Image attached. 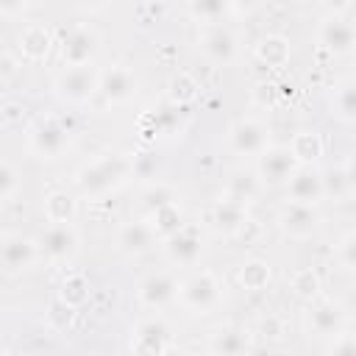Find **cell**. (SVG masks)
Masks as SVG:
<instances>
[{
	"label": "cell",
	"mask_w": 356,
	"mask_h": 356,
	"mask_svg": "<svg viewBox=\"0 0 356 356\" xmlns=\"http://www.w3.org/2000/svg\"><path fill=\"white\" fill-rule=\"evenodd\" d=\"M200 50H203L206 58L214 61V64H234L236 56H239V42H236V36H234L228 28L211 25V28H206L203 36H200Z\"/></svg>",
	"instance_id": "5bb4252c"
},
{
	"label": "cell",
	"mask_w": 356,
	"mask_h": 356,
	"mask_svg": "<svg viewBox=\"0 0 356 356\" xmlns=\"http://www.w3.org/2000/svg\"><path fill=\"white\" fill-rule=\"evenodd\" d=\"M317 222H320V214L314 211V206H303V203H286L278 214V228L292 239L312 236Z\"/></svg>",
	"instance_id": "2e32d148"
},
{
	"label": "cell",
	"mask_w": 356,
	"mask_h": 356,
	"mask_svg": "<svg viewBox=\"0 0 356 356\" xmlns=\"http://www.w3.org/2000/svg\"><path fill=\"white\" fill-rule=\"evenodd\" d=\"M0 356H11V353H0Z\"/></svg>",
	"instance_id": "ab89813d"
},
{
	"label": "cell",
	"mask_w": 356,
	"mask_h": 356,
	"mask_svg": "<svg viewBox=\"0 0 356 356\" xmlns=\"http://www.w3.org/2000/svg\"><path fill=\"white\" fill-rule=\"evenodd\" d=\"M323 175V195H331V197H348L353 192V172H350V164H339V167H331Z\"/></svg>",
	"instance_id": "484cf974"
},
{
	"label": "cell",
	"mask_w": 356,
	"mask_h": 356,
	"mask_svg": "<svg viewBox=\"0 0 356 356\" xmlns=\"http://www.w3.org/2000/svg\"><path fill=\"white\" fill-rule=\"evenodd\" d=\"M156 172H159V161H156L153 153H136L131 159V175H136V178H156Z\"/></svg>",
	"instance_id": "d590c367"
},
{
	"label": "cell",
	"mask_w": 356,
	"mask_h": 356,
	"mask_svg": "<svg viewBox=\"0 0 356 356\" xmlns=\"http://www.w3.org/2000/svg\"><path fill=\"white\" fill-rule=\"evenodd\" d=\"M228 145L239 156H261L270 147V128L256 117L236 120L228 131Z\"/></svg>",
	"instance_id": "ba28073f"
},
{
	"label": "cell",
	"mask_w": 356,
	"mask_h": 356,
	"mask_svg": "<svg viewBox=\"0 0 356 356\" xmlns=\"http://www.w3.org/2000/svg\"><path fill=\"white\" fill-rule=\"evenodd\" d=\"M286 195H289V203H303V206L320 203V197H325L323 175L314 167H298L286 181Z\"/></svg>",
	"instance_id": "e0dca14e"
},
{
	"label": "cell",
	"mask_w": 356,
	"mask_h": 356,
	"mask_svg": "<svg viewBox=\"0 0 356 356\" xmlns=\"http://www.w3.org/2000/svg\"><path fill=\"white\" fill-rule=\"evenodd\" d=\"M97 92L103 95L106 103H128L136 95V75L125 64H114L106 72H100Z\"/></svg>",
	"instance_id": "8fae6325"
},
{
	"label": "cell",
	"mask_w": 356,
	"mask_h": 356,
	"mask_svg": "<svg viewBox=\"0 0 356 356\" xmlns=\"http://www.w3.org/2000/svg\"><path fill=\"white\" fill-rule=\"evenodd\" d=\"M136 298L145 309H164L178 298V281L170 273H150L136 286Z\"/></svg>",
	"instance_id": "7c38bea8"
},
{
	"label": "cell",
	"mask_w": 356,
	"mask_h": 356,
	"mask_svg": "<svg viewBox=\"0 0 356 356\" xmlns=\"http://www.w3.org/2000/svg\"><path fill=\"white\" fill-rule=\"evenodd\" d=\"M39 253L53 261V264H61V261H70L75 253H78V245H81V236L75 231L72 222H50L42 236H39Z\"/></svg>",
	"instance_id": "5b68a950"
},
{
	"label": "cell",
	"mask_w": 356,
	"mask_h": 356,
	"mask_svg": "<svg viewBox=\"0 0 356 356\" xmlns=\"http://www.w3.org/2000/svg\"><path fill=\"white\" fill-rule=\"evenodd\" d=\"M189 356H195V353H189Z\"/></svg>",
	"instance_id": "60d3db41"
},
{
	"label": "cell",
	"mask_w": 356,
	"mask_h": 356,
	"mask_svg": "<svg viewBox=\"0 0 356 356\" xmlns=\"http://www.w3.org/2000/svg\"><path fill=\"white\" fill-rule=\"evenodd\" d=\"M17 189H19V178H17L14 167H11V164H6V161H0V200L14 197V195H17Z\"/></svg>",
	"instance_id": "74e56055"
},
{
	"label": "cell",
	"mask_w": 356,
	"mask_h": 356,
	"mask_svg": "<svg viewBox=\"0 0 356 356\" xmlns=\"http://www.w3.org/2000/svg\"><path fill=\"white\" fill-rule=\"evenodd\" d=\"M125 178H131V156L114 153L92 161L75 175V186L81 197H100L111 189H117Z\"/></svg>",
	"instance_id": "6da1fadb"
},
{
	"label": "cell",
	"mask_w": 356,
	"mask_h": 356,
	"mask_svg": "<svg viewBox=\"0 0 356 356\" xmlns=\"http://www.w3.org/2000/svg\"><path fill=\"white\" fill-rule=\"evenodd\" d=\"M286 147L292 150V156H295V161H298L300 167H312V164L323 156V139H320L314 131H300V134H295L292 145H286Z\"/></svg>",
	"instance_id": "7402d4cb"
},
{
	"label": "cell",
	"mask_w": 356,
	"mask_h": 356,
	"mask_svg": "<svg viewBox=\"0 0 356 356\" xmlns=\"http://www.w3.org/2000/svg\"><path fill=\"white\" fill-rule=\"evenodd\" d=\"M39 259V245L25 234H3L0 236V267L6 273L31 270Z\"/></svg>",
	"instance_id": "30bf717a"
},
{
	"label": "cell",
	"mask_w": 356,
	"mask_h": 356,
	"mask_svg": "<svg viewBox=\"0 0 356 356\" xmlns=\"http://www.w3.org/2000/svg\"><path fill=\"white\" fill-rule=\"evenodd\" d=\"M220 295H222V284L217 281L214 273L209 270H200L195 275H189L186 281L178 284V298L189 312H197V314H206L209 309H214L220 303Z\"/></svg>",
	"instance_id": "3957f363"
},
{
	"label": "cell",
	"mask_w": 356,
	"mask_h": 356,
	"mask_svg": "<svg viewBox=\"0 0 356 356\" xmlns=\"http://www.w3.org/2000/svg\"><path fill=\"white\" fill-rule=\"evenodd\" d=\"M70 145V128L58 117H42L31 128V150L42 159H58Z\"/></svg>",
	"instance_id": "52a82bcc"
},
{
	"label": "cell",
	"mask_w": 356,
	"mask_h": 356,
	"mask_svg": "<svg viewBox=\"0 0 356 356\" xmlns=\"http://www.w3.org/2000/svg\"><path fill=\"white\" fill-rule=\"evenodd\" d=\"M209 222L214 225L217 234L236 236L250 220H248L245 203H236V200H231V197H222V200H217V203L209 209Z\"/></svg>",
	"instance_id": "ac0fdd59"
},
{
	"label": "cell",
	"mask_w": 356,
	"mask_h": 356,
	"mask_svg": "<svg viewBox=\"0 0 356 356\" xmlns=\"http://www.w3.org/2000/svg\"><path fill=\"white\" fill-rule=\"evenodd\" d=\"M331 114H334L339 122H345V125H350V122L356 120V86H353V81H342V83L334 89Z\"/></svg>",
	"instance_id": "cb8c5ba5"
},
{
	"label": "cell",
	"mask_w": 356,
	"mask_h": 356,
	"mask_svg": "<svg viewBox=\"0 0 356 356\" xmlns=\"http://www.w3.org/2000/svg\"><path fill=\"white\" fill-rule=\"evenodd\" d=\"M209 353L211 356H248L250 353L248 334L239 328H220L209 339Z\"/></svg>",
	"instance_id": "44dd1931"
},
{
	"label": "cell",
	"mask_w": 356,
	"mask_h": 356,
	"mask_svg": "<svg viewBox=\"0 0 356 356\" xmlns=\"http://www.w3.org/2000/svg\"><path fill=\"white\" fill-rule=\"evenodd\" d=\"M159 242L156 231L150 228L147 220H136V222H125L117 234V248L125 256H145L153 250V245Z\"/></svg>",
	"instance_id": "d6986e66"
},
{
	"label": "cell",
	"mask_w": 356,
	"mask_h": 356,
	"mask_svg": "<svg viewBox=\"0 0 356 356\" xmlns=\"http://www.w3.org/2000/svg\"><path fill=\"white\" fill-rule=\"evenodd\" d=\"M161 242H164L167 259L175 261V264H195L200 259V253H203V236L192 225H184L181 231H175L172 236H167Z\"/></svg>",
	"instance_id": "9a60e30c"
},
{
	"label": "cell",
	"mask_w": 356,
	"mask_h": 356,
	"mask_svg": "<svg viewBox=\"0 0 356 356\" xmlns=\"http://www.w3.org/2000/svg\"><path fill=\"white\" fill-rule=\"evenodd\" d=\"M97 83H100V72L92 64H78V67H64L56 75L53 92L61 103L81 106L92 100V95H97Z\"/></svg>",
	"instance_id": "7a4b0ae2"
},
{
	"label": "cell",
	"mask_w": 356,
	"mask_h": 356,
	"mask_svg": "<svg viewBox=\"0 0 356 356\" xmlns=\"http://www.w3.org/2000/svg\"><path fill=\"white\" fill-rule=\"evenodd\" d=\"M328 356H356V339H353V334L348 328L334 337V345H331Z\"/></svg>",
	"instance_id": "f35d334b"
},
{
	"label": "cell",
	"mask_w": 356,
	"mask_h": 356,
	"mask_svg": "<svg viewBox=\"0 0 356 356\" xmlns=\"http://www.w3.org/2000/svg\"><path fill=\"white\" fill-rule=\"evenodd\" d=\"M337 261L342 264V270H353V264H356V234L353 231H348L339 239V245H337Z\"/></svg>",
	"instance_id": "8d00e7d4"
},
{
	"label": "cell",
	"mask_w": 356,
	"mask_h": 356,
	"mask_svg": "<svg viewBox=\"0 0 356 356\" xmlns=\"http://www.w3.org/2000/svg\"><path fill=\"white\" fill-rule=\"evenodd\" d=\"M50 50V33L44 25H28L22 33H19V53L31 61L36 58H44Z\"/></svg>",
	"instance_id": "603a6c76"
},
{
	"label": "cell",
	"mask_w": 356,
	"mask_h": 356,
	"mask_svg": "<svg viewBox=\"0 0 356 356\" xmlns=\"http://www.w3.org/2000/svg\"><path fill=\"white\" fill-rule=\"evenodd\" d=\"M292 289L300 295V298H314L317 289H320V278L314 270H298L295 278H292Z\"/></svg>",
	"instance_id": "e575fe53"
},
{
	"label": "cell",
	"mask_w": 356,
	"mask_h": 356,
	"mask_svg": "<svg viewBox=\"0 0 356 356\" xmlns=\"http://www.w3.org/2000/svg\"><path fill=\"white\" fill-rule=\"evenodd\" d=\"M300 164L295 161L292 150L286 145H270L261 156H259V164H256V178L259 184L264 186H286V181L292 178V172L298 170Z\"/></svg>",
	"instance_id": "8992f818"
},
{
	"label": "cell",
	"mask_w": 356,
	"mask_h": 356,
	"mask_svg": "<svg viewBox=\"0 0 356 356\" xmlns=\"http://www.w3.org/2000/svg\"><path fill=\"white\" fill-rule=\"evenodd\" d=\"M172 203H178V192L170 184H161V181L150 184L145 189V195H142V206H145L147 214H153V211H159L164 206H172Z\"/></svg>",
	"instance_id": "83f0119b"
},
{
	"label": "cell",
	"mask_w": 356,
	"mask_h": 356,
	"mask_svg": "<svg viewBox=\"0 0 356 356\" xmlns=\"http://www.w3.org/2000/svg\"><path fill=\"white\" fill-rule=\"evenodd\" d=\"M195 89H197V86H195V81H192L189 75H184V72H181V75H175V78H172V83H170V100H172L175 106H184L186 100H192V97H195Z\"/></svg>",
	"instance_id": "836d02e7"
},
{
	"label": "cell",
	"mask_w": 356,
	"mask_h": 356,
	"mask_svg": "<svg viewBox=\"0 0 356 356\" xmlns=\"http://www.w3.org/2000/svg\"><path fill=\"white\" fill-rule=\"evenodd\" d=\"M256 53H259V58H261L264 64L281 67V64H286V58H289V44H286L284 36H264V39L259 42Z\"/></svg>",
	"instance_id": "f1b7e54d"
},
{
	"label": "cell",
	"mask_w": 356,
	"mask_h": 356,
	"mask_svg": "<svg viewBox=\"0 0 356 356\" xmlns=\"http://www.w3.org/2000/svg\"><path fill=\"white\" fill-rule=\"evenodd\" d=\"M239 281L245 289H264L270 284V267L261 259H248L239 270Z\"/></svg>",
	"instance_id": "1f68e13d"
},
{
	"label": "cell",
	"mask_w": 356,
	"mask_h": 356,
	"mask_svg": "<svg viewBox=\"0 0 356 356\" xmlns=\"http://www.w3.org/2000/svg\"><path fill=\"white\" fill-rule=\"evenodd\" d=\"M75 211H78V203L70 192H50L44 197V217L50 222H72L75 220Z\"/></svg>",
	"instance_id": "d4e9b609"
},
{
	"label": "cell",
	"mask_w": 356,
	"mask_h": 356,
	"mask_svg": "<svg viewBox=\"0 0 356 356\" xmlns=\"http://www.w3.org/2000/svg\"><path fill=\"white\" fill-rule=\"evenodd\" d=\"M147 222H150V228L156 231L159 239H167V236H172L175 231L184 228V214H181L178 203H172V206H164V209L153 211Z\"/></svg>",
	"instance_id": "4316f807"
},
{
	"label": "cell",
	"mask_w": 356,
	"mask_h": 356,
	"mask_svg": "<svg viewBox=\"0 0 356 356\" xmlns=\"http://www.w3.org/2000/svg\"><path fill=\"white\" fill-rule=\"evenodd\" d=\"M317 39L320 44L334 53V56H348L356 44V28L348 17H342L339 11H331L320 19V28H317Z\"/></svg>",
	"instance_id": "9c48e42d"
},
{
	"label": "cell",
	"mask_w": 356,
	"mask_h": 356,
	"mask_svg": "<svg viewBox=\"0 0 356 356\" xmlns=\"http://www.w3.org/2000/svg\"><path fill=\"white\" fill-rule=\"evenodd\" d=\"M172 342V331L161 317L139 320L131 331V353L134 356H167Z\"/></svg>",
	"instance_id": "277c9868"
},
{
	"label": "cell",
	"mask_w": 356,
	"mask_h": 356,
	"mask_svg": "<svg viewBox=\"0 0 356 356\" xmlns=\"http://www.w3.org/2000/svg\"><path fill=\"white\" fill-rule=\"evenodd\" d=\"M309 328L317 337H337L345 331V312L334 300H320L309 306Z\"/></svg>",
	"instance_id": "ffe728a7"
},
{
	"label": "cell",
	"mask_w": 356,
	"mask_h": 356,
	"mask_svg": "<svg viewBox=\"0 0 356 356\" xmlns=\"http://www.w3.org/2000/svg\"><path fill=\"white\" fill-rule=\"evenodd\" d=\"M86 298H89V281H86L83 275H78V273L67 275V278H64V284H61L58 300H61V303H67L70 309H75V306L86 303Z\"/></svg>",
	"instance_id": "4dcf8cb0"
},
{
	"label": "cell",
	"mask_w": 356,
	"mask_h": 356,
	"mask_svg": "<svg viewBox=\"0 0 356 356\" xmlns=\"http://www.w3.org/2000/svg\"><path fill=\"white\" fill-rule=\"evenodd\" d=\"M186 11L197 19H203V22H217L220 17H225L231 11V3H225V0H195V3L186 6Z\"/></svg>",
	"instance_id": "d6a6232c"
},
{
	"label": "cell",
	"mask_w": 356,
	"mask_h": 356,
	"mask_svg": "<svg viewBox=\"0 0 356 356\" xmlns=\"http://www.w3.org/2000/svg\"><path fill=\"white\" fill-rule=\"evenodd\" d=\"M259 186H261V184H259V178H256L253 172H234L231 181H228V195H225V197H231V200H236V203H248V200L256 197Z\"/></svg>",
	"instance_id": "f546056e"
},
{
	"label": "cell",
	"mask_w": 356,
	"mask_h": 356,
	"mask_svg": "<svg viewBox=\"0 0 356 356\" xmlns=\"http://www.w3.org/2000/svg\"><path fill=\"white\" fill-rule=\"evenodd\" d=\"M97 47H100L97 33L89 31V28H83V25H78V28H72V31L64 36V42H61V58H64L67 67L92 64Z\"/></svg>",
	"instance_id": "4fadbf2b"
}]
</instances>
